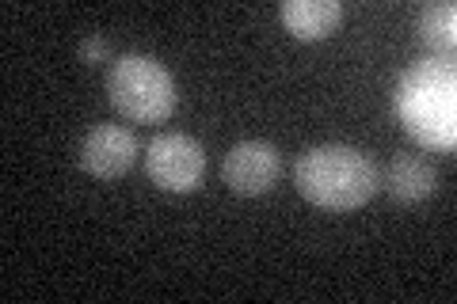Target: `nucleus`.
<instances>
[{
	"label": "nucleus",
	"mask_w": 457,
	"mask_h": 304,
	"mask_svg": "<svg viewBox=\"0 0 457 304\" xmlns=\"http://www.w3.org/2000/svg\"><path fill=\"white\" fill-rule=\"evenodd\" d=\"M420 38L435 50V57H450L457 46V4L438 0L420 12Z\"/></svg>",
	"instance_id": "9"
},
{
	"label": "nucleus",
	"mask_w": 457,
	"mask_h": 304,
	"mask_svg": "<svg viewBox=\"0 0 457 304\" xmlns=\"http://www.w3.org/2000/svg\"><path fill=\"white\" fill-rule=\"evenodd\" d=\"M435 168L423 160V156L416 152H400L389 160V168H385L381 176V186L389 191V198H396L400 206H416V201H427L435 194Z\"/></svg>",
	"instance_id": "8"
},
{
	"label": "nucleus",
	"mask_w": 457,
	"mask_h": 304,
	"mask_svg": "<svg viewBox=\"0 0 457 304\" xmlns=\"http://www.w3.org/2000/svg\"><path fill=\"white\" fill-rule=\"evenodd\" d=\"M137 164V137L126 126H92L80 141V168L96 179H122Z\"/></svg>",
	"instance_id": "6"
},
{
	"label": "nucleus",
	"mask_w": 457,
	"mask_h": 304,
	"mask_svg": "<svg viewBox=\"0 0 457 304\" xmlns=\"http://www.w3.org/2000/svg\"><path fill=\"white\" fill-rule=\"evenodd\" d=\"M77 57H80L84 65H107L111 69V62H114L111 38H104V35H84L77 42Z\"/></svg>",
	"instance_id": "10"
},
{
	"label": "nucleus",
	"mask_w": 457,
	"mask_h": 304,
	"mask_svg": "<svg viewBox=\"0 0 457 304\" xmlns=\"http://www.w3.org/2000/svg\"><path fill=\"white\" fill-rule=\"evenodd\" d=\"M221 176L228 183V191L245 198H260L282 179V156L270 141H260V137L237 141L221 164Z\"/></svg>",
	"instance_id": "5"
},
{
	"label": "nucleus",
	"mask_w": 457,
	"mask_h": 304,
	"mask_svg": "<svg viewBox=\"0 0 457 304\" xmlns=\"http://www.w3.org/2000/svg\"><path fill=\"white\" fill-rule=\"evenodd\" d=\"M294 183L312 206L328 213H351L378 194L381 176L378 164L354 144H312L297 156Z\"/></svg>",
	"instance_id": "2"
},
{
	"label": "nucleus",
	"mask_w": 457,
	"mask_h": 304,
	"mask_svg": "<svg viewBox=\"0 0 457 304\" xmlns=\"http://www.w3.org/2000/svg\"><path fill=\"white\" fill-rule=\"evenodd\" d=\"M282 27L302 42H324L339 31L343 4L339 0H282Z\"/></svg>",
	"instance_id": "7"
},
{
	"label": "nucleus",
	"mask_w": 457,
	"mask_h": 304,
	"mask_svg": "<svg viewBox=\"0 0 457 304\" xmlns=\"http://www.w3.org/2000/svg\"><path fill=\"white\" fill-rule=\"evenodd\" d=\"M145 176L168 194H195L206 179V149L191 134H156L145 144Z\"/></svg>",
	"instance_id": "4"
},
{
	"label": "nucleus",
	"mask_w": 457,
	"mask_h": 304,
	"mask_svg": "<svg viewBox=\"0 0 457 304\" xmlns=\"http://www.w3.org/2000/svg\"><path fill=\"white\" fill-rule=\"evenodd\" d=\"M396 119L420 149L453 152L457 144V69L450 57H423L396 84Z\"/></svg>",
	"instance_id": "1"
},
{
	"label": "nucleus",
	"mask_w": 457,
	"mask_h": 304,
	"mask_svg": "<svg viewBox=\"0 0 457 304\" xmlns=\"http://www.w3.org/2000/svg\"><path fill=\"white\" fill-rule=\"evenodd\" d=\"M107 103L130 122H168L179 103L176 77L149 53H122L107 69Z\"/></svg>",
	"instance_id": "3"
}]
</instances>
